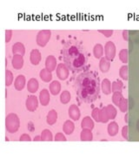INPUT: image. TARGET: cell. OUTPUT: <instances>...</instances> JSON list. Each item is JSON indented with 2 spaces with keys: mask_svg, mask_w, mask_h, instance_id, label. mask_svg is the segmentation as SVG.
Listing matches in <instances>:
<instances>
[{
  "mask_svg": "<svg viewBox=\"0 0 139 157\" xmlns=\"http://www.w3.org/2000/svg\"><path fill=\"white\" fill-rule=\"evenodd\" d=\"M76 88L77 95L82 101L85 103L95 101L100 92L98 77L91 72L83 73L76 80Z\"/></svg>",
  "mask_w": 139,
  "mask_h": 157,
  "instance_id": "cell-1",
  "label": "cell"
},
{
  "mask_svg": "<svg viewBox=\"0 0 139 157\" xmlns=\"http://www.w3.org/2000/svg\"><path fill=\"white\" fill-rule=\"evenodd\" d=\"M61 53L66 65L74 72L83 70L87 64V54L84 48L75 40L66 42Z\"/></svg>",
  "mask_w": 139,
  "mask_h": 157,
  "instance_id": "cell-2",
  "label": "cell"
},
{
  "mask_svg": "<svg viewBox=\"0 0 139 157\" xmlns=\"http://www.w3.org/2000/svg\"><path fill=\"white\" fill-rule=\"evenodd\" d=\"M26 107L30 111H34L37 107V100L36 96H30L26 101Z\"/></svg>",
  "mask_w": 139,
  "mask_h": 157,
  "instance_id": "cell-3",
  "label": "cell"
},
{
  "mask_svg": "<svg viewBox=\"0 0 139 157\" xmlns=\"http://www.w3.org/2000/svg\"><path fill=\"white\" fill-rule=\"evenodd\" d=\"M50 101V95H49V92L47 90L44 89L43 91H41L40 92V101L42 103V105L45 106L49 103Z\"/></svg>",
  "mask_w": 139,
  "mask_h": 157,
  "instance_id": "cell-4",
  "label": "cell"
},
{
  "mask_svg": "<svg viewBox=\"0 0 139 157\" xmlns=\"http://www.w3.org/2000/svg\"><path fill=\"white\" fill-rule=\"evenodd\" d=\"M30 61L33 65H37L40 61V53L37 50H33L30 53Z\"/></svg>",
  "mask_w": 139,
  "mask_h": 157,
  "instance_id": "cell-5",
  "label": "cell"
},
{
  "mask_svg": "<svg viewBox=\"0 0 139 157\" xmlns=\"http://www.w3.org/2000/svg\"><path fill=\"white\" fill-rule=\"evenodd\" d=\"M46 67L47 69L51 72L54 70L56 67V60L53 56H49L46 59Z\"/></svg>",
  "mask_w": 139,
  "mask_h": 157,
  "instance_id": "cell-6",
  "label": "cell"
},
{
  "mask_svg": "<svg viewBox=\"0 0 139 157\" xmlns=\"http://www.w3.org/2000/svg\"><path fill=\"white\" fill-rule=\"evenodd\" d=\"M25 83V77L20 75L17 78L16 80V82H15V86L18 90H22L24 88V86Z\"/></svg>",
  "mask_w": 139,
  "mask_h": 157,
  "instance_id": "cell-7",
  "label": "cell"
},
{
  "mask_svg": "<svg viewBox=\"0 0 139 157\" xmlns=\"http://www.w3.org/2000/svg\"><path fill=\"white\" fill-rule=\"evenodd\" d=\"M38 83L35 79H32L29 81L28 83V90L30 92H35L37 90Z\"/></svg>",
  "mask_w": 139,
  "mask_h": 157,
  "instance_id": "cell-8",
  "label": "cell"
},
{
  "mask_svg": "<svg viewBox=\"0 0 139 157\" xmlns=\"http://www.w3.org/2000/svg\"><path fill=\"white\" fill-rule=\"evenodd\" d=\"M57 118V114H56V112L54 110H51V111L49 113V114L47 115V122L51 125L54 124Z\"/></svg>",
  "mask_w": 139,
  "mask_h": 157,
  "instance_id": "cell-9",
  "label": "cell"
},
{
  "mask_svg": "<svg viewBox=\"0 0 139 157\" xmlns=\"http://www.w3.org/2000/svg\"><path fill=\"white\" fill-rule=\"evenodd\" d=\"M12 64L13 66L17 69L21 68L23 66V58L21 56H15L13 58V60H12Z\"/></svg>",
  "mask_w": 139,
  "mask_h": 157,
  "instance_id": "cell-10",
  "label": "cell"
},
{
  "mask_svg": "<svg viewBox=\"0 0 139 157\" xmlns=\"http://www.w3.org/2000/svg\"><path fill=\"white\" fill-rule=\"evenodd\" d=\"M40 77L42 78V80L45 82H49L51 80V74L50 73V71H47L45 69H44L40 73Z\"/></svg>",
  "mask_w": 139,
  "mask_h": 157,
  "instance_id": "cell-11",
  "label": "cell"
},
{
  "mask_svg": "<svg viewBox=\"0 0 139 157\" xmlns=\"http://www.w3.org/2000/svg\"><path fill=\"white\" fill-rule=\"evenodd\" d=\"M60 91V84L57 81H54L51 84V92H52V94L56 95Z\"/></svg>",
  "mask_w": 139,
  "mask_h": 157,
  "instance_id": "cell-12",
  "label": "cell"
},
{
  "mask_svg": "<svg viewBox=\"0 0 139 157\" xmlns=\"http://www.w3.org/2000/svg\"><path fill=\"white\" fill-rule=\"evenodd\" d=\"M13 53H19V54H24L25 53V48L24 46L21 43H17L13 46Z\"/></svg>",
  "mask_w": 139,
  "mask_h": 157,
  "instance_id": "cell-13",
  "label": "cell"
},
{
  "mask_svg": "<svg viewBox=\"0 0 139 157\" xmlns=\"http://www.w3.org/2000/svg\"><path fill=\"white\" fill-rule=\"evenodd\" d=\"M71 99V95L67 91H65L61 94V102L62 103H67Z\"/></svg>",
  "mask_w": 139,
  "mask_h": 157,
  "instance_id": "cell-14",
  "label": "cell"
},
{
  "mask_svg": "<svg viewBox=\"0 0 139 157\" xmlns=\"http://www.w3.org/2000/svg\"><path fill=\"white\" fill-rule=\"evenodd\" d=\"M12 82V75L10 71H6V86H10Z\"/></svg>",
  "mask_w": 139,
  "mask_h": 157,
  "instance_id": "cell-15",
  "label": "cell"
},
{
  "mask_svg": "<svg viewBox=\"0 0 139 157\" xmlns=\"http://www.w3.org/2000/svg\"><path fill=\"white\" fill-rule=\"evenodd\" d=\"M45 134H49V137H47V138H45L44 136H42V138H43V140H51V132L50 131H47V130H45V131H44L43 132V134H42V135H45ZM48 136V135H47Z\"/></svg>",
  "mask_w": 139,
  "mask_h": 157,
  "instance_id": "cell-16",
  "label": "cell"
},
{
  "mask_svg": "<svg viewBox=\"0 0 139 157\" xmlns=\"http://www.w3.org/2000/svg\"><path fill=\"white\" fill-rule=\"evenodd\" d=\"M56 140H65V138L63 136V134H57V135H56Z\"/></svg>",
  "mask_w": 139,
  "mask_h": 157,
  "instance_id": "cell-17",
  "label": "cell"
},
{
  "mask_svg": "<svg viewBox=\"0 0 139 157\" xmlns=\"http://www.w3.org/2000/svg\"><path fill=\"white\" fill-rule=\"evenodd\" d=\"M30 140V138L29 136H27L26 134H24V136L20 138V140Z\"/></svg>",
  "mask_w": 139,
  "mask_h": 157,
  "instance_id": "cell-18",
  "label": "cell"
},
{
  "mask_svg": "<svg viewBox=\"0 0 139 157\" xmlns=\"http://www.w3.org/2000/svg\"><path fill=\"white\" fill-rule=\"evenodd\" d=\"M34 140H40V137H39V136H37V137H36V138L34 139Z\"/></svg>",
  "mask_w": 139,
  "mask_h": 157,
  "instance_id": "cell-19",
  "label": "cell"
}]
</instances>
